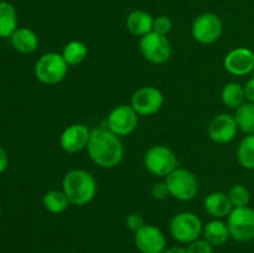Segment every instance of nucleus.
<instances>
[{"label": "nucleus", "mask_w": 254, "mask_h": 253, "mask_svg": "<svg viewBox=\"0 0 254 253\" xmlns=\"http://www.w3.org/2000/svg\"><path fill=\"white\" fill-rule=\"evenodd\" d=\"M87 150L92 161L103 169L118 166L124 155L121 139L108 126H98L91 130Z\"/></svg>", "instance_id": "obj_1"}, {"label": "nucleus", "mask_w": 254, "mask_h": 253, "mask_svg": "<svg viewBox=\"0 0 254 253\" xmlns=\"http://www.w3.org/2000/svg\"><path fill=\"white\" fill-rule=\"evenodd\" d=\"M64 192L72 205L83 206L91 202L97 192V183L93 176L84 170H71L62 181Z\"/></svg>", "instance_id": "obj_2"}, {"label": "nucleus", "mask_w": 254, "mask_h": 253, "mask_svg": "<svg viewBox=\"0 0 254 253\" xmlns=\"http://www.w3.org/2000/svg\"><path fill=\"white\" fill-rule=\"evenodd\" d=\"M68 64L62 55L49 52L42 55L35 64V76L45 84H56L66 77Z\"/></svg>", "instance_id": "obj_3"}, {"label": "nucleus", "mask_w": 254, "mask_h": 253, "mask_svg": "<svg viewBox=\"0 0 254 253\" xmlns=\"http://www.w3.org/2000/svg\"><path fill=\"white\" fill-rule=\"evenodd\" d=\"M166 185L171 196L180 201H190L197 196L198 183L196 176L185 169H175L166 176Z\"/></svg>", "instance_id": "obj_4"}, {"label": "nucleus", "mask_w": 254, "mask_h": 253, "mask_svg": "<svg viewBox=\"0 0 254 253\" xmlns=\"http://www.w3.org/2000/svg\"><path fill=\"white\" fill-rule=\"evenodd\" d=\"M144 164L149 173L155 176H168L178 165V159L165 145H154L144 155Z\"/></svg>", "instance_id": "obj_5"}, {"label": "nucleus", "mask_w": 254, "mask_h": 253, "mask_svg": "<svg viewBox=\"0 0 254 253\" xmlns=\"http://www.w3.org/2000/svg\"><path fill=\"white\" fill-rule=\"evenodd\" d=\"M202 230L201 220L191 212L178 213L170 222L171 236L180 243H191L198 240Z\"/></svg>", "instance_id": "obj_6"}, {"label": "nucleus", "mask_w": 254, "mask_h": 253, "mask_svg": "<svg viewBox=\"0 0 254 253\" xmlns=\"http://www.w3.org/2000/svg\"><path fill=\"white\" fill-rule=\"evenodd\" d=\"M230 235L233 240L247 242L254 238V210L245 207H235L228 215L227 220Z\"/></svg>", "instance_id": "obj_7"}, {"label": "nucleus", "mask_w": 254, "mask_h": 253, "mask_svg": "<svg viewBox=\"0 0 254 253\" xmlns=\"http://www.w3.org/2000/svg\"><path fill=\"white\" fill-rule=\"evenodd\" d=\"M140 51L151 63L161 64L171 57V46L168 37L151 31L141 37Z\"/></svg>", "instance_id": "obj_8"}, {"label": "nucleus", "mask_w": 254, "mask_h": 253, "mask_svg": "<svg viewBox=\"0 0 254 253\" xmlns=\"http://www.w3.org/2000/svg\"><path fill=\"white\" fill-rule=\"evenodd\" d=\"M222 21L212 12L200 15L192 24V36L196 41L203 45H211L222 35Z\"/></svg>", "instance_id": "obj_9"}, {"label": "nucleus", "mask_w": 254, "mask_h": 253, "mask_svg": "<svg viewBox=\"0 0 254 253\" xmlns=\"http://www.w3.org/2000/svg\"><path fill=\"white\" fill-rule=\"evenodd\" d=\"M138 113L131 106L122 104L111 112L107 126L118 136H126L133 133L138 126Z\"/></svg>", "instance_id": "obj_10"}, {"label": "nucleus", "mask_w": 254, "mask_h": 253, "mask_svg": "<svg viewBox=\"0 0 254 253\" xmlns=\"http://www.w3.org/2000/svg\"><path fill=\"white\" fill-rule=\"evenodd\" d=\"M164 96L155 87H141L131 97V107L140 116H151L160 111Z\"/></svg>", "instance_id": "obj_11"}, {"label": "nucleus", "mask_w": 254, "mask_h": 253, "mask_svg": "<svg viewBox=\"0 0 254 253\" xmlns=\"http://www.w3.org/2000/svg\"><path fill=\"white\" fill-rule=\"evenodd\" d=\"M134 243L141 253H163L166 248L165 236L153 225H145L136 231Z\"/></svg>", "instance_id": "obj_12"}, {"label": "nucleus", "mask_w": 254, "mask_h": 253, "mask_svg": "<svg viewBox=\"0 0 254 253\" xmlns=\"http://www.w3.org/2000/svg\"><path fill=\"white\" fill-rule=\"evenodd\" d=\"M238 124L235 117L222 113L216 116L208 126V135L215 143H230L237 135Z\"/></svg>", "instance_id": "obj_13"}, {"label": "nucleus", "mask_w": 254, "mask_h": 253, "mask_svg": "<svg viewBox=\"0 0 254 253\" xmlns=\"http://www.w3.org/2000/svg\"><path fill=\"white\" fill-rule=\"evenodd\" d=\"M91 136V130L84 124H72L61 134L60 144L66 153L74 154L87 148Z\"/></svg>", "instance_id": "obj_14"}, {"label": "nucleus", "mask_w": 254, "mask_h": 253, "mask_svg": "<svg viewBox=\"0 0 254 253\" xmlns=\"http://www.w3.org/2000/svg\"><path fill=\"white\" fill-rule=\"evenodd\" d=\"M225 67L235 76H246L254 68V54L246 47L232 50L225 57Z\"/></svg>", "instance_id": "obj_15"}, {"label": "nucleus", "mask_w": 254, "mask_h": 253, "mask_svg": "<svg viewBox=\"0 0 254 253\" xmlns=\"http://www.w3.org/2000/svg\"><path fill=\"white\" fill-rule=\"evenodd\" d=\"M154 19L150 14L143 10H135L127 17V27L135 36H145L153 31Z\"/></svg>", "instance_id": "obj_16"}, {"label": "nucleus", "mask_w": 254, "mask_h": 253, "mask_svg": "<svg viewBox=\"0 0 254 253\" xmlns=\"http://www.w3.org/2000/svg\"><path fill=\"white\" fill-rule=\"evenodd\" d=\"M205 210L212 217H226L233 210L230 197L223 192H212L205 198Z\"/></svg>", "instance_id": "obj_17"}, {"label": "nucleus", "mask_w": 254, "mask_h": 253, "mask_svg": "<svg viewBox=\"0 0 254 253\" xmlns=\"http://www.w3.org/2000/svg\"><path fill=\"white\" fill-rule=\"evenodd\" d=\"M11 44L14 49L20 54H31L39 46L37 35L27 27L15 30L11 35Z\"/></svg>", "instance_id": "obj_18"}, {"label": "nucleus", "mask_w": 254, "mask_h": 253, "mask_svg": "<svg viewBox=\"0 0 254 253\" xmlns=\"http://www.w3.org/2000/svg\"><path fill=\"white\" fill-rule=\"evenodd\" d=\"M202 233L205 240L210 242L212 246L225 245L228 241V238L231 237L227 223L218 220H213L206 223L202 230Z\"/></svg>", "instance_id": "obj_19"}, {"label": "nucleus", "mask_w": 254, "mask_h": 253, "mask_svg": "<svg viewBox=\"0 0 254 253\" xmlns=\"http://www.w3.org/2000/svg\"><path fill=\"white\" fill-rule=\"evenodd\" d=\"M16 10L10 2L0 1V37H9L16 30Z\"/></svg>", "instance_id": "obj_20"}, {"label": "nucleus", "mask_w": 254, "mask_h": 253, "mask_svg": "<svg viewBox=\"0 0 254 253\" xmlns=\"http://www.w3.org/2000/svg\"><path fill=\"white\" fill-rule=\"evenodd\" d=\"M221 98H222L223 103L230 107V108H240L246 99L245 87L241 83H237V82H231V83L226 84L223 87Z\"/></svg>", "instance_id": "obj_21"}, {"label": "nucleus", "mask_w": 254, "mask_h": 253, "mask_svg": "<svg viewBox=\"0 0 254 253\" xmlns=\"http://www.w3.org/2000/svg\"><path fill=\"white\" fill-rule=\"evenodd\" d=\"M88 55V49L81 41H71L64 47L62 57L68 66H76L83 62Z\"/></svg>", "instance_id": "obj_22"}, {"label": "nucleus", "mask_w": 254, "mask_h": 253, "mask_svg": "<svg viewBox=\"0 0 254 253\" xmlns=\"http://www.w3.org/2000/svg\"><path fill=\"white\" fill-rule=\"evenodd\" d=\"M236 122L238 128L247 135H254V103H243L236 111Z\"/></svg>", "instance_id": "obj_23"}, {"label": "nucleus", "mask_w": 254, "mask_h": 253, "mask_svg": "<svg viewBox=\"0 0 254 253\" xmlns=\"http://www.w3.org/2000/svg\"><path fill=\"white\" fill-rule=\"evenodd\" d=\"M69 200L64 191L51 190L44 196V206L51 213H62L68 208Z\"/></svg>", "instance_id": "obj_24"}, {"label": "nucleus", "mask_w": 254, "mask_h": 253, "mask_svg": "<svg viewBox=\"0 0 254 253\" xmlns=\"http://www.w3.org/2000/svg\"><path fill=\"white\" fill-rule=\"evenodd\" d=\"M237 159L243 168L254 170V135H247L242 139L237 149Z\"/></svg>", "instance_id": "obj_25"}, {"label": "nucleus", "mask_w": 254, "mask_h": 253, "mask_svg": "<svg viewBox=\"0 0 254 253\" xmlns=\"http://www.w3.org/2000/svg\"><path fill=\"white\" fill-rule=\"evenodd\" d=\"M228 197H230L233 207H245L250 202L251 193L247 190V188L238 184V185H235L231 189L230 193H228Z\"/></svg>", "instance_id": "obj_26"}, {"label": "nucleus", "mask_w": 254, "mask_h": 253, "mask_svg": "<svg viewBox=\"0 0 254 253\" xmlns=\"http://www.w3.org/2000/svg\"><path fill=\"white\" fill-rule=\"evenodd\" d=\"M171 27H173V22L168 16H159L154 20L153 31L156 32V34L166 36V34L171 31Z\"/></svg>", "instance_id": "obj_27"}, {"label": "nucleus", "mask_w": 254, "mask_h": 253, "mask_svg": "<svg viewBox=\"0 0 254 253\" xmlns=\"http://www.w3.org/2000/svg\"><path fill=\"white\" fill-rule=\"evenodd\" d=\"M188 253H212V245L206 240H196L189 243Z\"/></svg>", "instance_id": "obj_28"}, {"label": "nucleus", "mask_w": 254, "mask_h": 253, "mask_svg": "<svg viewBox=\"0 0 254 253\" xmlns=\"http://www.w3.org/2000/svg\"><path fill=\"white\" fill-rule=\"evenodd\" d=\"M126 223H127V226H128L129 230L133 231L134 233H135L136 231H139L140 228H143L144 226H145L144 218L141 217L139 213H130V215L127 217Z\"/></svg>", "instance_id": "obj_29"}, {"label": "nucleus", "mask_w": 254, "mask_h": 253, "mask_svg": "<svg viewBox=\"0 0 254 253\" xmlns=\"http://www.w3.org/2000/svg\"><path fill=\"white\" fill-rule=\"evenodd\" d=\"M170 195L169 192V189L166 183H156L154 184L153 188H151V196H153L155 200H164L168 196Z\"/></svg>", "instance_id": "obj_30"}, {"label": "nucleus", "mask_w": 254, "mask_h": 253, "mask_svg": "<svg viewBox=\"0 0 254 253\" xmlns=\"http://www.w3.org/2000/svg\"><path fill=\"white\" fill-rule=\"evenodd\" d=\"M245 94H246V99H248V101L254 103V77L246 83Z\"/></svg>", "instance_id": "obj_31"}, {"label": "nucleus", "mask_w": 254, "mask_h": 253, "mask_svg": "<svg viewBox=\"0 0 254 253\" xmlns=\"http://www.w3.org/2000/svg\"><path fill=\"white\" fill-rule=\"evenodd\" d=\"M7 164H9V160H7L6 153L4 149L0 148V173H2L7 168Z\"/></svg>", "instance_id": "obj_32"}, {"label": "nucleus", "mask_w": 254, "mask_h": 253, "mask_svg": "<svg viewBox=\"0 0 254 253\" xmlns=\"http://www.w3.org/2000/svg\"><path fill=\"white\" fill-rule=\"evenodd\" d=\"M163 253H188V250L183 247H171L169 250H165Z\"/></svg>", "instance_id": "obj_33"}, {"label": "nucleus", "mask_w": 254, "mask_h": 253, "mask_svg": "<svg viewBox=\"0 0 254 253\" xmlns=\"http://www.w3.org/2000/svg\"><path fill=\"white\" fill-rule=\"evenodd\" d=\"M0 215H1V210H0Z\"/></svg>", "instance_id": "obj_34"}]
</instances>
